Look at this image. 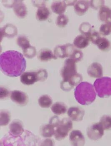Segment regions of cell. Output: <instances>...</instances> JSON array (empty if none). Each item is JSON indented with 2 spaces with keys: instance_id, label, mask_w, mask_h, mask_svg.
<instances>
[{
  "instance_id": "cell-37",
  "label": "cell",
  "mask_w": 111,
  "mask_h": 146,
  "mask_svg": "<svg viewBox=\"0 0 111 146\" xmlns=\"http://www.w3.org/2000/svg\"><path fill=\"white\" fill-rule=\"evenodd\" d=\"M10 92L6 88L1 87V99H4L9 97Z\"/></svg>"
},
{
  "instance_id": "cell-30",
  "label": "cell",
  "mask_w": 111,
  "mask_h": 146,
  "mask_svg": "<svg viewBox=\"0 0 111 146\" xmlns=\"http://www.w3.org/2000/svg\"><path fill=\"white\" fill-rule=\"evenodd\" d=\"M16 43L22 50L31 45L28 38L24 35L19 36L16 39Z\"/></svg>"
},
{
  "instance_id": "cell-25",
  "label": "cell",
  "mask_w": 111,
  "mask_h": 146,
  "mask_svg": "<svg viewBox=\"0 0 111 146\" xmlns=\"http://www.w3.org/2000/svg\"><path fill=\"white\" fill-rule=\"evenodd\" d=\"M38 103L41 108H48L51 106L53 100L50 96L48 95H43L38 100Z\"/></svg>"
},
{
  "instance_id": "cell-40",
  "label": "cell",
  "mask_w": 111,
  "mask_h": 146,
  "mask_svg": "<svg viewBox=\"0 0 111 146\" xmlns=\"http://www.w3.org/2000/svg\"><path fill=\"white\" fill-rule=\"evenodd\" d=\"M65 3H66V5L68 6L70 5H75V3L77 1H65Z\"/></svg>"
},
{
  "instance_id": "cell-32",
  "label": "cell",
  "mask_w": 111,
  "mask_h": 146,
  "mask_svg": "<svg viewBox=\"0 0 111 146\" xmlns=\"http://www.w3.org/2000/svg\"><path fill=\"white\" fill-rule=\"evenodd\" d=\"M69 21V19L68 16L63 14L59 15L57 17L56 23L60 28H64L68 24Z\"/></svg>"
},
{
  "instance_id": "cell-17",
  "label": "cell",
  "mask_w": 111,
  "mask_h": 146,
  "mask_svg": "<svg viewBox=\"0 0 111 146\" xmlns=\"http://www.w3.org/2000/svg\"><path fill=\"white\" fill-rule=\"evenodd\" d=\"M37 58L39 60L42 62H47L52 59H56L57 57L51 50L48 48L42 49L39 52Z\"/></svg>"
},
{
  "instance_id": "cell-39",
  "label": "cell",
  "mask_w": 111,
  "mask_h": 146,
  "mask_svg": "<svg viewBox=\"0 0 111 146\" xmlns=\"http://www.w3.org/2000/svg\"><path fill=\"white\" fill-rule=\"evenodd\" d=\"M15 2V1H3L2 2L5 7L11 8L13 7Z\"/></svg>"
},
{
  "instance_id": "cell-20",
  "label": "cell",
  "mask_w": 111,
  "mask_h": 146,
  "mask_svg": "<svg viewBox=\"0 0 111 146\" xmlns=\"http://www.w3.org/2000/svg\"><path fill=\"white\" fill-rule=\"evenodd\" d=\"M50 15V11L45 6L38 8L36 12V19L40 21L46 20Z\"/></svg>"
},
{
  "instance_id": "cell-18",
  "label": "cell",
  "mask_w": 111,
  "mask_h": 146,
  "mask_svg": "<svg viewBox=\"0 0 111 146\" xmlns=\"http://www.w3.org/2000/svg\"><path fill=\"white\" fill-rule=\"evenodd\" d=\"M66 6L67 5L65 1H55L52 3L51 9L56 14L60 15L65 12Z\"/></svg>"
},
{
  "instance_id": "cell-8",
  "label": "cell",
  "mask_w": 111,
  "mask_h": 146,
  "mask_svg": "<svg viewBox=\"0 0 111 146\" xmlns=\"http://www.w3.org/2000/svg\"><path fill=\"white\" fill-rule=\"evenodd\" d=\"M10 98L12 101L21 106H25L29 101L28 95L25 92L20 90L12 91Z\"/></svg>"
},
{
  "instance_id": "cell-19",
  "label": "cell",
  "mask_w": 111,
  "mask_h": 146,
  "mask_svg": "<svg viewBox=\"0 0 111 146\" xmlns=\"http://www.w3.org/2000/svg\"><path fill=\"white\" fill-rule=\"evenodd\" d=\"M90 40L87 37L82 35L76 36L74 40V45L79 49L86 48L90 44Z\"/></svg>"
},
{
  "instance_id": "cell-14",
  "label": "cell",
  "mask_w": 111,
  "mask_h": 146,
  "mask_svg": "<svg viewBox=\"0 0 111 146\" xmlns=\"http://www.w3.org/2000/svg\"><path fill=\"white\" fill-rule=\"evenodd\" d=\"M21 82L27 86H30L38 81L37 72H23L20 78Z\"/></svg>"
},
{
  "instance_id": "cell-22",
  "label": "cell",
  "mask_w": 111,
  "mask_h": 146,
  "mask_svg": "<svg viewBox=\"0 0 111 146\" xmlns=\"http://www.w3.org/2000/svg\"><path fill=\"white\" fill-rule=\"evenodd\" d=\"M111 15V9L109 7L104 5L100 9L98 18L101 21L107 22Z\"/></svg>"
},
{
  "instance_id": "cell-23",
  "label": "cell",
  "mask_w": 111,
  "mask_h": 146,
  "mask_svg": "<svg viewBox=\"0 0 111 146\" xmlns=\"http://www.w3.org/2000/svg\"><path fill=\"white\" fill-rule=\"evenodd\" d=\"M95 45L99 49L104 52L108 51L111 48L110 42L104 37H101L96 42Z\"/></svg>"
},
{
  "instance_id": "cell-16",
  "label": "cell",
  "mask_w": 111,
  "mask_h": 146,
  "mask_svg": "<svg viewBox=\"0 0 111 146\" xmlns=\"http://www.w3.org/2000/svg\"><path fill=\"white\" fill-rule=\"evenodd\" d=\"M90 6V1H77L74 5V11L77 15L82 16L86 13Z\"/></svg>"
},
{
  "instance_id": "cell-36",
  "label": "cell",
  "mask_w": 111,
  "mask_h": 146,
  "mask_svg": "<svg viewBox=\"0 0 111 146\" xmlns=\"http://www.w3.org/2000/svg\"><path fill=\"white\" fill-rule=\"evenodd\" d=\"M101 37L100 34L99 33L95 31H92L89 36V39L90 41L92 42L93 44H95Z\"/></svg>"
},
{
  "instance_id": "cell-15",
  "label": "cell",
  "mask_w": 111,
  "mask_h": 146,
  "mask_svg": "<svg viewBox=\"0 0 111 146\" xmlns=\"http://www.w3.org/2000/svg\"><path fill=\"white\" fill-rule=\"evenodd\" d=\"M13 8L14 13L19 18L23 19L27 15L28 12L27 7L23 1H15Z\"/></svg>"
},
{
  "instance_id": "cell-24",
  "label": "cell",
  "mask_w": 111,
  "mask_h": 146,
  "mask_svg": "<svg viewBox=\"0 0 111 146\" xmlns=\"http://www.w3.org/2000/svg\"><path fill=\"white\" fill-rule=\"evenodd\" d=\"M51 110L54 114L59 115L65 114L67 111V108L63 102H57L51 106Z\"/></svg>"
},
{
  "instance_id": "cell-2",
  "label": "cell",
  "mask_w": 111,
  "mask_h": 146,
  "mask_svg": "<svg viewBox=\"0 0 111 146\" xmlns=\"http://www.w3.org/2000/svg\"><path fill=\"white\" fill-rule=\"evenodd\" d=\"M74 96L76 101L81 105L87 106L92 104L96 98L94 86L87 82H81L75 88Z\"/></svg>"
},
{
  "instance_id": "cell-6",
  "label": "cell",
  "mask_w": 111,
  "mask_h": 146,
  "mask_svg": "<svg viewBox=\"0 0 111 146\" xmlns=\"http://www.w3.org/2000/svg\"><path fill=\"white\" fill-rule=\"evenodd\" d=\"M86 133L91 140L97 141L102 138L104 135V129L99 122L90 126L87 128Z\"/></svg>"
},
{
  "instance_id": "cell-27",
  "label": "cell",
  "mask_w": 111,
  "mask_h": 146,
  "mask_svg": "<svg viewBox=\"0 0 111 146\" xmlns=\"http://www.w3.org/2000/svg\"><path fill=\"white\" fill-rule=\"evenodd\" d=\"M100 123L104 130L111 129V116L106 115L103 116L100 120Z\"/></svg>"
},
{
  "instance_id": "cell-31",
  "label": "cell",
  "mask_w": 111,
  "mask_h": 146,
  "mask_svg": "<svg viewBox=\"0 0 111 146\" xmlns=\"http://www.w3.org/2000/svg\"><path fill=\"white\" fill-rule=\"evenodd\" d=\"M22 50L23 55L28 58H33L36 54V50L35 47L31 45H30Z\"/></svg>"
},
{
  "instance_id": "cell-12",
  "label": "cell",
  "mask_w": 111,
  "mask_h": 146,
  "mask_svg": "<svg viewBox=\"0 0 111 146\" xmlns=\"http://www.w3.org/2000/svg\"><path fill=\"white\" fill-rule=\"evenodd\" d=\"M87 74L91 78H102L103 75V68L102 65L98 62H93L88 67L87 70Z\"/></svg>"
},
{
  "instance_id": "cell-9",
  "label": "cell",
  "mask_w": 111,
  "mask_h": 146,
  "mask_svg": "<svg viewBox=\"0 0 111 146\" xmlns=\"http://www.w3.org/2000/svg\"><path fill=\"white\" fill-rule=\"evenodd\" d=\"M67 114L71 120L74 121H80L82 120L85 111L82 108L80 107H71L69 109Z\"/></svg>"
},
{
  "instance_id": "cell-7",
  "label": "cell",
  "mask_w": 111,
  "mask_h": 146,
  "mask_svg": "<svg viewBox=\"0 0 111 146\" xmlns=\"http://www.w3.org/2000/svg\"><path fill=\"white\" fill-rule=\"evenodd\" d=\"M75 46L72 44L68 43L62 45H58L54 49V54L56 57L64 58H70L74 50L75 49Z\"/></svg>"
},
{
  "instance_id": "cell-38",
  "label": "cell",
  "mask_w": 111,
  "mask_h": 146,
  "mask_svg": "<svg viewBox=\"0 0 111 146\" xmlns=\"http://www.w3.org/2000/svg\"><path fill=\"white\" fill-rule=\"evenodd\" d=\"M32 2L33 3V4L34 6L38 8L44 7L46 5L45 1H32Z\"/></svg>"
},
{
  "instance_id": "cell-13",
  "label": "cell",
  "mask_w": 111,
  "mask_h": 146,
  "mask_svg": "<svg viewBox=\"0 0 111 146\" xmlns=\"http://www.w3.org/2000/svg\"><path fill=\"white\" fill-rule=\"evenodd\" d=\"M18 30L15 25L11 23L6 24L5 26L1 29V40L3 37L12 38L17 35Z\"/></svg>"
},
{
  "instance_id": "cell-5",
  "label": "cell",
  "mask_w": 111,
  "mask_h": 146,
  "mask_svg": "<svg viewBox=\"0 0 111 146\" xmlns=\"http://www.w3.org/2000/svg\"><path fill=\"white\" fill-rule=\"evenodd\" d=\"M76 62L71 58L66 59L61 71V75L63 80H67L75 75L77 72Z\"/></svg>"
},
{
  "instance_id": "cell-1",
  "label": "cell",
  "mask_w": 111,
  "mask_h": 146,
  "mask_svg": "<svg viewBox=\"0 0 111 146\" xmlns=\"http://www.w3.org/2000/svg\"><path fill=\"white\" fill-rule=\"evenodd\" d=\"M0 66L1 70L6 76L17 77L24 72L26 68V62L21 52L8 50L1 54Z\"/></svg>"
},
{
  "instance_id": "cell-4",
  "label": "cell",
  "mask_w": 111,
  "mask_h": 146,
  "mask_svg": "<svg viewBox=\"0 0 111 146\" xmlns=\"http://www.w3.org/2000/svg\"><path fill=\"white\" fill-rule=\"evenodd\" d=\"M72 128V122L70 119L64 118L60 120L55 128L54 135L56 139L58 141L64 139Z\"/></svg>"
},
{
  "instance_id": "cell-21",
  "label": "cell",
  "mask_w": 111,
  "mask_h": 146,
  "mask_svg": "<svg viewBox=\"0 0 111 146\" xmlns=\"http://www.w3.org/2000/svg\"><path fill=\"white\" fill-rule=\"evenodd\" d=\"M54 133L55 127L50 123L44 125L41 127L40 134L44 137H51L54 135Z\"/></svg>"
},
{
  "instance_id": "cell-41",
  "label": "cell",
  "mask_w": 111,
  "mask_h": 146,
  "mask_svg": "<svg viewBox=\"0 0 111 146\" xmlns=\"http://www.w3.org/2000/svg\"><path fill=\"white\" fill-rule=\"evenodd\" d=\"M110 19H111V15L110 17Z\"/></svg>"
},
{
  "instance_id": "cell-34",
  "label": "cell",
  "mask_w": 111,
  "mask_h": 146,
  "mask_svg": "<svg viewBox=\"0 0 111 146\" xmlns=\"http://www.w3.org/2000/svg\"><path fill=\"white\" fill-rule=\"evenodd\" d=\"M38 81L43 82L48 78V72L44 69H40L36 71Z\"/></svg>"
},
{
  "instance_id": "cell-33",
  "label": "cell",
  "mask_w": 111,
  "mask_h": 146,
  "mask_svg": "<svg viewBox=\"0 0 111 146\" xmlns=\"http://www.w3.org/2000/svg\"><path fill=\"white\" fill-rule=\"evenodd\" d=\"M83 57V54L82 51L75 49L73 52L70 57V58L72 59L76 62L80 61L82 59Z\"/></svg>"
},
{
  "instance_id": "cell-29",
  "label": "cell",
  "mask_w": 111,
  "mask_h": 146,
  "mask_svg": "<svg viewBox=\"0 0 111 146\" xmlns=\"http://www.w3.org/2000/svg\"><path fill=\"white\" fill-rule=\"evenodd\" d=\"M100 32L104 36H107L111 33V21H108L102 24L100 28Z\"/></svg>"
},
{
  "instance_id": "cell-35",
  "label": "cell",
  "mask_w": 111,
  "mask_h": 146,
  "mask_svg": "<svg viewBox=\"0 0 111 146\" xmlns=\"http://www.w3.org/2000/svg\"><path fill=\"white\" fill-rule=\"evenodd\" d=\"M105 1L102 0H97V1H90V4L92 9L95 10H97L100 9L102 6L104 5Z\"/></svg>"
},
{
  "instance_id": "cell-28",
  "label": "cell",
  "mask_w": 111,
  "mask_h": 146,
  "mask_svg": "<svg viewBox=\"0 0 111 146\" xmlns=\"http://www.w3.org/2000/svg\"><path fill=\"white\" fill-rule=\"evenodd\" d=\"M11 114L6 110H2L1 112V126L7 125L10 121Z\"/></svg>"
},
{
  "instance_id": "cell-3",
  "label": "cell",
  "mask_w": 111,
  "mask_h": 146,
  "mask_svg": "<svg viewBox=\"0 0 111 146\" xmlns=\"http://www.w3.org/2000/svg\"><path fill=\"white\" fill-rule=\"evenodd\" d=\"M94 86L100 98H104L111 96V78L110 77L97 79L94 83Z\"/></svg>"
},
{
  "instance_id": "cell-10",
  "label": "cell",
  "mask_w": 111,
  "mask_h": 146,
  "mask_svg": "<svg viewBox=\"0 0 111 146\" xmlns=\"http://www.w3.org/2000/svg\"><path fill=\"white\" fill-rule=\"evenodd\" d=\"M70 140L72 145L84 146L85 145V138L82 133L79 130H73L70 135Z\"/></svg>"
},
{
  "instance_id": "cell-26",
  "label": "cell",
  "mask_w": 111,
  "mask_h": 146,
  "mask_svg": "<svg viewBox=\"0 0 111 146\" xmlns=\"http://www.w3.org/2000/svg\"><path fill=\"white\" fill-rule=\"evenodd\" d=\"M79 31L82 35L89 38V36L92 31V25L88 22H83L80 25Z\"/></svg>"
},
{
  "instance_id": "cell-11",
  "label": "cell",
  "mask_w": 111,
  "mask_h": 146,
  "mask_svg": "<svg viewBox=\"0 0 111 146\" xmlns=\"http://www.w3.org/2000/svg\"><path fill=\"white\" fill-rule=\"evenodd\" d=\"M10 134L14 138L21 137L24 131L23 124L19 120H14L10 125Z\"/></svg>"
}]
</instances>
